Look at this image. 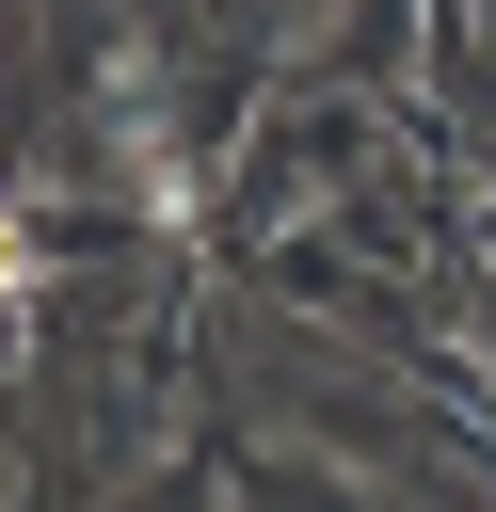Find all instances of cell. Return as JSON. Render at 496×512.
Returning <instances> with one entry per match:
<instances>
[{
  "mask_svg": "<svg viewBox=\"0 0 496 512\" xmlns=\"http://www.w3.org/2000/svg\"><path fill=\"white\" fill-rule=\"evenodd\" d=\"M0 304H32V224L0 208Z\"/></svg>",
  "mask_w": 496,
  "mask_h": 512,
  "instance_id": "obj_1",
  "label": "cell"
}]
</instances>
